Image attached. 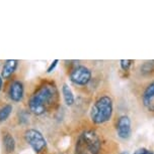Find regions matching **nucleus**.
Masks as SVG:
<instances>
[{"mask_svg": "<svg viewBox=\"0 0 154 154\" xmlns=\"http://www.w3.org/2000/svg\"><path fill=\"white\" fill-rule=\"evenodd\" d=\"M114 114V100L109 94L98 96L92 104L90 113V120L94 125H103L111 121Z\"/></svg>", "mask_w": 154, "mask_h": 154, "instance_id": "3", "label": "nucleus"}, {"mask_svg": "<svg viewBox=\"0 0 154 154\" xmlns=\"http://www.w3.org/2000/svg\"><path fill=\"white\" fill-rule=\"evenodd\" d=\"M134 154H154L151 150H148L146 148H140L137 151H135Z\"/></svg>", "mask_w": 154, "mask_h": 154, "instance_id": "15", "label": "nucleus"}, {"mask_svg": "<svg viewBox=\"0 0 154 154\" xmlns=\"http://www.w3.org/2000/svg\"><path fill=\"white\" fill-rule=\"evenodd\" d=\"M69 79L75 86L85 87L91 82L92 72L88 66L84 65H77L70 69Z\"/></svg>", "mask_w": 154, "mask_h": 154, "instance_id": "5", "label": "nucleus"}, {"mask_svg": "<svg viewBox=\"0 0 154 154\" xmlns=\"http://www.w3.org/2000/svg\"><path fill=\"white\" fill-rule=\"evenodd\" d=\"M153 72H154V60L145 62L141 66V72L143 75H149Z\"/></svg>", "mask_w": 154, "mask_h": 154, "instance_id": "13", "label": "nucleus"}, {"mask_svg": "<svg viewBox=\"0 0 154 154\" xmlns=\"http://www.w3.org/2000/svg\"><path fill=\"white\" fill-rule=\"evenodd\" d=\"M58 63H59V60H55L54 62L51 63V66H49V68H48V71H47V72H53L54 69H55V68H56V66H57Z\"/></svg>", "mask_w": 154, "mask_h": 154, "instance_id": "16", "label": "nucleus"}, {"mask_svg": "<svg viewBox=\"0 0 154 154\" xmlns=\"http://www.w3.org/2000/svg\"><path fill=\"white\" fill-rule=\"evenodd\" d=\"M116 132L119 138L128 140L132 135V124L128 115H121L116 120Z\"/></svg>", "mask_w": 154, "mask_h": 154, "instance_id": "7", "label": "nucleus"}, {"mask_svg": "<svg viewBox=\"0 0 154 154\" xmlns=\"http://www.w3.org/2000/svg\"><path fill=\"white\" fill-rule=\"evenodd\" d=\"M111 144L97 130L85 129L75 141L73 154H114L109 149Z\"/></svg>", "mask_w": 154, "mask_h": 154, "instance_id": "2", "label": "nucleus"}, {"mask_svg": "<svg viewBox=\"0 0 154 154\" xmlns=\"http://www.w3.org/2000/svg\"><path fill=\"white\" fill-rule=\"evenodd\" d=\"M134 60H120V66L124 72H128L132 66Z\"/></svg>", "mask_w": 154, "mask_h": 154, "instance_id": "14", "label": "nucleus"}, {"mask_svg": "<svg viewBox=\"0 0 154 154\" xmlns=\"http://www.w3.org/2000/svg\"><path fill=\"white\" fill-rule=\"evenodd\" d=\"M120 154H129L128 152H122V153H120Z\"/></svg>", "mask_w": 154, "mask_h": 154, "instance_id": "18", "label": "nucleus"}, {"mask_svg": "<svg viewBox=\"0 0 154 154\" xmlns=\"http://www.w3.org/2000/svg\"><path fill=\"white\" fill-rule=\"evenodd\" d=\"M2 85H3V79H2V77L0 75V92H1V90H2Z\"/></svg>", "mask_w": 154, "mask_h": 154, "instance_id": "17", "label": "nucleus"}, {"mask_svg": "<svg viewBox=\"0 0 154 154\" xmlns=\"http://www.w3.org/2000/svg\"><path fill=\"white\" fill-rule=\"evenodd\" d=\"M2 142H3V149L7 154H12L15 151V140L10 133H5Z\"/></svg>", "mask_w": 154, "mask_h": 154, "instance_id": "10", "label": "nucleus"}, {"mask_svg": "<svg viewBox=\"0 0 154 154\" xmlns=\"http://www.w3.org/2000/svg\"><path fill=\"white\" fill-rule=\"evenodd\" d=\"M17 66H18V60H7L4 63L3 66H2L1 71V77L2 79L7 80L14 74V72L16 71Z\"/></svg>", "mask_w": 154, "mask_h": 154, "instance_id": "9", "label": "nucleus"}, {"mask_svg": "<svg viewBox=\"0 0 154 154\" xmlns=\"http://www.w3.org/2000/svg\"><path fill=\"white\" fill-rule=\"evenodd\" d=\"M25 140L37 154H42L47 148V141L43 133L34 128H30L25 132Z\"/></svg>", "mask_w": 154, "mask_h": 154, "instance_id": "6", "label": "nucleus"}, {"mask_svg": "<svg viewBox=\"0 0 154 154\" xmlns=\"http://www.w3.org/2000/svg\"><path fill=\"white\" fill-rule=\"evenodd\" d=\"M139 101L144 111L154 117V80L148 81L143 85L139 94Z\"/></svg>", "mask_w": 154, "mask_h": 154, "instance_id": "4", "label": "nucleus"}, {"mask_svg": "<svg viewBox=\"0 0 154 154\" xmlns=\"http://www.w3.org/2000/svg\"><path fill=\"white\" fill-rule=\"evenodd\" d=\"M59 103V91L53 82H43L34 89L28 100V108L36 116L53 111Z\"/></svg>", "mask_w": 154, "mask_h": 154, "instance_id": "1", "label": "nucleus"}, {"mask_svg": "<svg viewBox=\"0 0 154 154\" xmlns=\"http://www.w3.org/2000/svg\"><path fill=\"white\" fill-rule=\"evenodd\" d=\"M62 95H63V98H64V101H65L66 105L69 106V107L74 105L75 97H74L73 93H72L71 88L67 85V84H63V86H62Z\"/></svg>", "mask_w": 154, "mask_h": 154, "instance_id": "11", "label": "nucleus"}, {"mask_svg": "<svg viewBox=\"0 0 154 154\" xmlns=\"http://www.w3.org/2000/svg\"><path fill=\"white\" fill-rule=\"evenodd\" d=\"M8 97L13 103H19L25 97V86L19 80H14L11 82L8 88Z\"/></svg>", "mask_w": 154, "mask_h": 154, "instance_id": "8", "label": "nucleus"}, {"mask_svg": "<svg viewBox=\"0 0 154 154\" xmlns=\"http://www.w3.org/2000/svg\"><path fill=\"white\" fill-rule=\"evenodd\" d=\"M13 110V107L11 104H5L0 108V123H3L9 118Z\"/></svg>", "mask_w": 154, "mask_h": 154, "instance_id": "12", "label": "nucleus"}]
</instances>
